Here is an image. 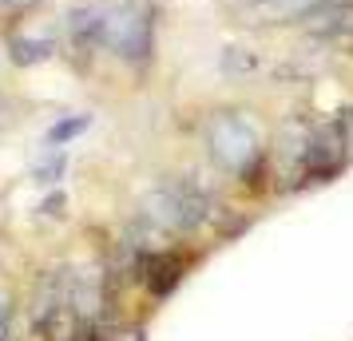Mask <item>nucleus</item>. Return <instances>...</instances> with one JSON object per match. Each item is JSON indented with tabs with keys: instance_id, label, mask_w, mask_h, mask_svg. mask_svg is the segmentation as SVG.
I'll list each match as a JSON object with an SVG mask.
<instances>
[{
	"instance_id": "nucleus-1",
	"label": "nucleus",
	"mask_w": 353,
	"mask_h": 341,
	"mask_svg": "<svg viewBox=\"0 0 353 341\" xmlns=\"http://www.w3.org/2000/svg\"><path fill=\"white\" fill-rule=\"evenodd\" d=\"M139 218L151 223L159 234H194L214 218V198L191 175H175V179H163L159 187H151L143 195Z\"/></svg>"
},
{
	"instance_id": "nucleus-2",
	"label": "nucleus",
	"mask_w": 353,
	"mask_h": 341,
	"mask_svg": "<svg viewBox=\"0 0 353 341\" xmlns=\"http://www.w3.org/2000/svg\"><path fill=\"white\" fill-rule=\"evenodd\" d=\"M203 143H207L214 167L226 171V175H234V179H239L250 163H258L266 155L262 135H258V123L246 112H234V107H223V112L210 115L207 127H203Z\"/></svg>"
},
{
	"instance_id": "nucleus-3",
	"label": "nucleus",
	"mask_w": 353,
	"mask_h": 341,
	"mask_svg": "<svg viewBox=\"0 0 353 341\" xmlns=\"http://www.w3.org/2000/svg\"><path fill=\"white\" fill-rule=\"evenodd\" d=\"M103 48L115 52L123 64L143 68L155 52V4L151 0H112Z\"/></svg>"
},
{
	"instance_id": "nucleus-4",
	"label": "nucleus",
	"mask_w": 353,
	"mask_h": 341,
	"mask_svg": "<svg viewBox=\"0 0 353 341\" xmlns=\"http://www.w3.org/2000/svg\"><path fill=\"white\" fill-rule=\"evenodd\" d=\"M334 0H258V4L234 8V17L250 28H286V24H310Z\"/></svg>"
},
{
	"instance_id": "nucleus-5",
	"label": "nucleus",
	"mask_w": 353,
	"mask_h": 341,
	"mask_svg": "<svg viewBox=\"0 0 353 341\" xmlns=\"http://www.w3.org/2000/svg\"><path fill=\"white\" fill-rule=\"evenodd\" d=\"M305 40L321 48H353V0H334L305 24Z\"/></svg>"
},
{
	"instance_id": "nucleus-6",
	"label": "nucleus",
	"mask_w": 353,
	"mask_h": 341,
	"mask_svg": "<svg viewBox=\"0 0 353 341\" xmlns=\"http://www.w3.org/2000/svg\"><path fill=\"white\" fill-rule=\"evenodd\" d=\"M68 40L76 52L103 48V28H108V4H76L64 20Z\"/></svg>"
},
{
	"instance_id": "nucleus-7",
	"label": "nucleus",
	"mask_w": 353,
	"mask_h": 341,
	"mask_svg": "<svg viewBox=\"0 0 353 341\" xmlns=\"http://www.w3.org/2000/svg\"><path fill=\"white\" fill-rule=\"evenodd\" d=\"M183 274H187L183 254H171V250H151V254L143 258V282H147V290H151V298H167V293L183 282Z\"/></svg>"
},
{
	"instance_id": "nucleus-8",
	"label": "nucleus",
	"mask_w": 353,
	"mask_h": 341,
	"mask_svg": "<svg viewBox=\"0 0 353 341\" xmlns=\"http://www.w3.org/2000/svg\"><path fill=\"white\" fill-rule=\"evenodd\" d=\"M219 64H223V72L230 80H246V76H254L258 68H262V56L254 48H226Z\"/></svg>"
},
{
	"instance_id": "nucleus-9",
	"label": "nucleus",
	"mask_w": 353,
	"mask_h": 341,
	"mask_svg": "<svg viewBox=\"0 0 353 341\" xmlns=\"http://www.w3.org/2000/svg\"><path fill=\"white\" fill-rule=\"evenodd\" d=\"M88 127H92V115H68V119H60V123L48 131V147L72 143V139H76V135H83Z\"/></svg>"
},
{
	"instance_id": "nucleus-10",
	"label": "nucleus",
	"mask_w": 353,
	"mask_h": 341,
	"mask_svg": "<svg viewBox=\"0 0 353 341\" xmlns=\"http://www.w3.org/2000/svg\"><path fill=\"white\" fill-rule=\"evenodd\" d=\"M52 44L48 40H17L12 44V60L17 64H40V60H48Z\"/></svg>"
},
{
	"instance_id": "nucleus-11",
	"label": "nucleus",
	"mask_w": 353,
	"mask_h": 341,
	"mask_svg": "<svg viewBox=\"0 0 353 341\" xmlns=\"http://www.w3.org/2000/svg\"><path fill=\"white\" fill-rule=\"evenodd\" d=\"M64 155H52V159L48 163H40V167H36V179H40V183H56V179H60V175H64Z\"/></svg>"
},
{
	"instance_id": "nucleus-12",
	"label": "nucleus",
	"mask_w": 353,
	"mask_h": 341,
	"mask_svg": "<svg viewBox=\"0 0 353 341\" xmlns=\"http://www.w3.org/2000/svg\"><path fill=\"white\" fill-rule=\"evenodd\" d=\"M8 338V313H4V306H0V341Z\"/></svg>"
},
{
	"instance_id": "nucleus-13",
	"label": "nucleus",
	"mask_w": 353,
	"mask_h": 341,
	"mask_svg": "<svg viewBox=\"0 0 353 341\" xmlns=\"http://www.w3.org/2000/svg\"><path fill=\"white\" fill-rule=\"evenodd\" d=\"M8 127V107H4V103H0V131Z\"/></svg>"
},
{
	"instance_id": "nucleus-14",
	"label": "nucleus",
	"mask_w": 353,
	"mask_h": 341,
	"mask_svg": "<svg viewBox=\"0 0 353 341\" xmlns=\"http://www.w3.org/2000/svg\"><path fill=\"white\" fill-rule=\"evenodd\" d=\"M246 4H258V0H234V8H246Z\"/></svg>"
},
{
	"instance_id": "nucleus-15",
	"label": "nucleus",
	"mask_w": 353,
	"mask_h": 341,
	"mask_svg": "<svg viewBox=\"0 0 353 341\" xmlns=\"http://www.w3.org/2000/svg\"><path fill=\"white\" fill-rule=\"evenodd\" d=\"M0 4H4V0H0Z\"/></svg>"
}]
</instances>
